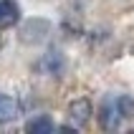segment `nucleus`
<instances>
[{
	"instance_id": "1",
	"label": "nucleus",
	"mask_w": 134,
	"mask_h": 134,
	"mask_svg": "<svg viewBox=\"0 0 134 134\" xmlns=\"http://www.w3.org/2000/svg\"><path fill=\"white\" fill-rule=\"evenodd\" d=\"M99 119H101V127H104V129H116V127H119V119H121L119 101H116V99H111V96H109V99H104Z\"/></svg>"
},
{
	"instance_id": "2",
	"label": "nucleus",
	"mask_w": 134,
	"mask_h": 134,
	"mask_svg": "<svg viewBox=\"0 0 134 134\" xmlns=\"http://www.w3.org/2000/svg\"><path fill=\"white\" fill-rule=\"evenodd\" d=\"M91 114H94V109H91L89 99H76V101L68 104V116H71V121L79 124V127H83V124L91 119Z\"/></svg>"
},
{
	"instance_id": "3",
	"label": "nucleus",
	"mask_w": 134,
	"mask_h": 134,
	"mask_svg": "<svg viewBox=\"0 0 134 134\" xmlns=\"http://www.w3.org/2000/svg\"><path fill=\"white\" fill-rule=\"evenodd\" d=\"M20 20V5L15 0H0V30L13 28Z\"/></svg>"
},
{
	"instance_id": "4",
	"label": "nucleus",
	"mask_w": 134,
	"mask_h": 134,
	"mask_svg": "<svg viewBox=\"0 0 134 134\" xmlns=\"http://www.w3.org/2000/svg\"><path fill=\"white\" fill-rule=\"evenodd\" d=\"M18 116H20V104H18L10 94H3V91H0V124L15 121Z\"/></svg>"
},
{
	"instance_id": "5",
	"label": "nucleus",
	"mask_w": 134,
	"mask_h": 134,
	"mask_svg": "<svg viewBox=\"0 0 134 134\" xmlns=\"http://www.w3.org/2000/svg\"><path fill=\"white\" fill-rule=\"evenodd\" d=\"M25 129H28L30 134H51L53 129H56V124H53L51 116H36V119H30L28 124H25Z\"/></svg>"
},
{
	"instance_id": "6",
	"label": "nucleus",
	"mask_w": 134,
	"mask_h": 134,
	"mask_svg": "<svg viewBox=\"0 0 134 134\" xmlns=\"http://www.w3.org/2000/svg\"><path fill=\"white\" fill-rule=\"evenodd\" d=\"M119 101V111L124 119H134V99L132 96H116Z\"/></svg>"
}]
</instances>
